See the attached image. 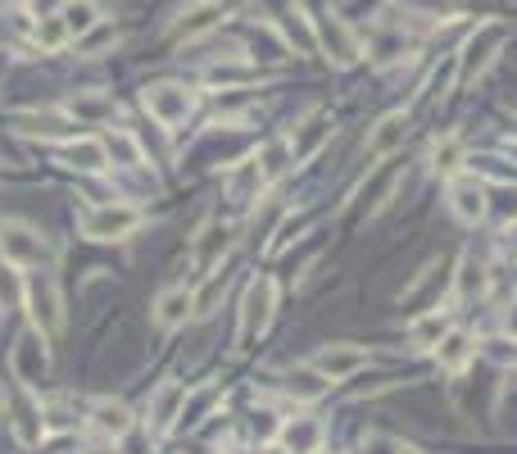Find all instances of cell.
Here are the masks:
<instances>
[{
    "label": "cell",
    "instance_id": "12",
    "mask_svg": "<svg viewBox=\"0 0 517 454\" xmlns=\"http://www.w3.org/2000/svg\"><path fill=\"white\" fill-rule=\"evenodd\" d=\"M313 32H318V46L332 50L336 64H354V60H359V41H354V32L345 28L336 14H322V19H313Z\"/></svg>",
    "mask_w": 517,
    "mask_h": 454
},
{
    "label": "cell",
    "instance_id": "11",
    "mask_svg": "<svg viewBox=\"0 0 517 454\" xmlns=\"http://www.w3.org/2000/svg\"><path fill=\"white\" fill-rule=\"evenodd\" d=\"M404 137H409V114H404V109H395V114L377 119V128L368 132V146H363V155H368V159H386V155H395V150L404 146Z\"/></svg>",
    "mask_w": 517,
    "mask_h": 454
},
{
    "label": "cell",
    "instance_id": "34",
    "mask_svg": "<svg viewBox=\"0 0 517 454\" xmlns=\"http://www.w3.org/2000/svg\"><path fill=\"white\" fill-rule=\"evenodd\" d=\"M218 14H223V10H218V5H200V10L191 14V19H186L182 28H177V37H186V41H191V37H196V32L214 28V23H218Z\"/></svg>",
    "mask_w": 517,
    "mask_h": 454
},
{
    "label": "cell",
    "instance_id": "5",
    "mask_svg": "<svg viewBox=\"0 0 517 454\" xmlns=\"http://www.w3.org/2000/svg\"><path fill=\"white\" fill-rule=\"evenodd\" d=\"M141 105L150 109V119L155 123H164V128H182V123L191 119V109H196V96H191L182 82H155V87H146Z\"/></svg>",
    "mask_w": 517,
    "mask_h": 454
},
{
    "label": "cell",
    "instance_id": "23",
    "mask_svg": "<svg viewBox=\"0 0 517 454\" xmlns=\"http://www.w3.org/2000/svg\"><path fill=\"white\" fill-rule=\"evenodd\" d=\"M477 355V346H472L468 332H445V341L436 346V359L445 373H459V368H468V359Z\"/></svg>",
    "mask_w": 517,
    "mask_h": 454
},
{
    "label": "cell",
    "instance_id": "25",
    "mask_svg": "<svg viewBox=\"0 0 517 454\" xmlns=\"http://www.w3.org/2000/svg\"><path fill=\"white\" fill-rule=\"evenodd\" d=\"M14 128H19L23 137H69L73 123L59 119V114H19V119H14Z\"/></svg>",
    "mask_w": 517,
    "mask_h": 454
},
{
    "label": "cell",
    "instance_id": "45",
    "mask_svg": "<svg viewBox=\"0 0 517 454\" xmlns=\"http://www.w3.org/2000/svg\"><path fill=\"white\" fill-rule=\"evenodd\" d=\"M209 5H223V0H209Z\"/></svg>",
    "mask_w": 517,
    "mask_h": 454
},
{
    "label": "cell",
    "instance_id": "4",
    "mask_svg": "<svg viewBox=\"0 0 517 454\" xmlns=\"http://www.w3.org/2000/svg\"><path fill=\"white\" fill-rule=\"evenodd\" d=\"M0 259L14 268H41L50 264V241L28 223H5L0 227Z\"/></svg>",
    "mask_w": 517,
    "mask_h": 454
},
{
    "label": "cell",
    "instance_id": "37",
    "mask_svg": "<svg viewBox=\"0 0 517 454\" xmlns=\"http://www.w3.org/2000/svg\"><path fill=\"white\" fill-rule=\"evenodd\" d=\"M454 78H459V60H449L445 69H440L436 78L427 82V96H431V100H436V96H445V91H449V82H454Z\"/></svg>",
    "mask_w": 517,
    "mask_h": 454
},
{
    "label": "cell",
    "instance_id": "41",
    "mask_svg": "<svg viewBox=\"0 0 517 454\" xmlns=\"http://www.w3.org/2000/svg\"><path fill=\"white\" fill-rule=\"evenodd\" d=\"M504 332L513 336V341H517V305H513V309H508V314H504Z\"/></svg>",
    "mask_w": 517,
    "mask_h": 454
},
{
    "label": "cell",
    "instance_id": "19",
    "mask_svg": "<svg viewBox=\"0 0 517 454\" xmlns=\"http://www.w3.org/2000/svg\"><path fill=\"white\" fill-rule=\"evenodd\" d=\"M264 187H268V178H264V168H259V159H245L241 168H232V178H227V191H232L236 205H254Z\"/></svg>",
    "mask_w": 517,
    "mask_h": 454
},
{
    "label": "cell",
    "instance_id": "32",
    "mask_svg": "<svg viewBox=\"0 0 517 454\" xmlns=\"http://www.w3.org/2000/svg\"><path fill=\"white\" fill-rule=\"evenodd\" d=\"M23 291H28V282L14 273V264L0 259V309H23Z\"/></svg>",
    "mask_w": 517,
    "mask_h": 454
},
{
    "label": "cell",
    "instance_id": "21",
    "mask_svg": "<svg viewBox=\"0 0 517 454\" xmlns=\"http://www.w3.org/2000/svg\"><path fill=\"white\" fill-rule=\"evenodd\" d=\"M91 427H96L105 441H118V436L132 432V414H127V405H118V400H100V405L91 409Z\"/></svg>",
    "mask_w": 517,
    "mask_h": 454
},
{
    "label": "cell",
    "instance_id": "27",
    "mask_svg": "<svg viewBox=\"0 0 517 454\" xmlns=\"http://www.w3.org/2000/svg\"><path fill=\"white\" fill-rule=\"evenodd\" d=\"M105 150H109V159L123 164V168H141V164H146V150H141V141L132 137V132H109Z\"/></svg>",
    "mask_w": 517,
    "mask_h": 454
},
{
    "label": "cell",
    "instance_id": "1",
    "mask_svg": "<svg viewBox=\"0 0 517 454\" xmlns=\"http://www.w3.org/2000/svg\"><path fill=\"white\" fill-rule=\"evenodd\" d=\"M146 223L137 205H127V200H114V205H91L78 214V232L87 241H123L132 237L137 227Z\"/></svg>",
    "mask_w": 517,
    "mask_h": 454
},
{
    "label": "cell",
    "instance_id": "26",
    "mask_svg": "<svg viewBox=\"0 0 517 454\" xmlns=\"http://www.w3.org/2000/svg\"><path fill=\"white\" fill-rule=\"evenodd\" d=\"M59 19H64L69 37H87V32L100 23V10L91 5V0H64V10H59Z\"/></svg>",
    "mask_w": 517,
    "mask_h": 454
},
{
    "label": "cell",
    "instance_id": "24",
    "mask_svg": "<svg viewBox=\"0 0 517 454\" xmlns=\"http://www.w3.org/2000/svg\"><path fill=\"white\" fill-rule=\"evenodd\" d=\"M114 114H118L114 100L91 96V91H78V96L69 100V119H78V123H109Z\"/></svg>",
    "mask_w": 517,
    "mask_h": 454
},
{
    "label": "cell",
    "instance_id": "29",
    "mask_svg": "<svg viewBox=\"0 0 517 454\" xmlns=\"http://www.w3.org/2000/svg\"><path fill=\"white\" fill-rule=\"evenodd\" d=\"M459 164H463V141L459 137H440L436 150H431V168L440 178H459Z\"/></svg>",
    "mask_w": 517,
    "mask_h": 454
},
{
    "label": "cell",
    "instance_id": "33",
    "mask_svg": "<svg viewBox=\"0 0 517 454\" xmlns=\"http://www.w3.org/2000/svg\"><path fill=\"white\" fill-rule=\"evenodd\" d=\"M64 41H69V28H64V19H55V14H50V19L37 23V46H41V50H59Z\"/></svg>",
    "mask_w": 517,
    "mask_h": 454
},
{
    "label": "cell",
    "instance_id": "20",
    "mask_svg": "<svg viewBox=\"0 0 517 454\" xmlns=\"http://www.w3.org/2000/svg\"><path fill=\"white\" fill-rule=\"evenodd\" d=\"M64 164L78 168V173H105L109 150H105V141H91V137L69 141V146H64Z\"/></svg>",
    "mask_w": 517,
    "mask_h": 454
},
{
    "label": "cell",
    "instance_id": "36",
    "mask_svg": "<svg viewBox=\"0 0 517 454\" xmlns=\"http://www.w3.org/2000/svg\"><path fill=\"white\" fill-rule=\"evenodd\" d=\"M227 291V277H209V287L196 296V314H209V309L218 305V296Z\"/></svg>",
    "mask_w": 517,
    "mask_h": 454
},
{
    "label": "cell",
    "instance_id": "40",
    "mask_svg": "<svg viewBox=\"0 0 517 454\" xmlns=\"http://www.w3.org/2000/svg\"><path fill=\"white\" fill-rule=\"evenodd\" d=\"M28 10L41 14V19H50V10H64V0H28Z\"/></svg>",
    "mask_w": 517,
    "mask_h": 454
},
{
    "label": "cell",
    "instance_id": "13",
    "mask_svg": "<svg viewBox=\"0 0 517 454\" xmlns=\"http://www.w3.org/2000/svg\"><path fill=\"white\" fill-rule=\"evenodd\" d=\"M191 314H196V291L191 287H168L164 296L155 300V327L159 332H177Z\"/></svg>",
    "mask_w": 517,
    "mask_h": 454
},
{
    "label": "cell",
    "instance_id": "35",
    "mask_svg": "<svg viewBox=\"0 0 517 454\" xmlns=\"http://www.w3.org/2000/svg\"><path fill=\"white\" fill-rule=\"evenodd\" d=\"M400 5H409V10L431 14V19H454V14L463 10V0H400Z\"/></svg>",
    "mask_w": 517,
    "mask_h": 454
},
{
    "label": "cell",
    "instance_id": "42",
    "mask_svg": "<svg viewBox=\"0 0 517 454\" xmlns=\"http://www.w3.org/2000/svg\"><path fill=\"white\" fill-rule=\"evenodd\" d=\"M400 454H422V450H418V445H400Z\"/></svg>",
    "mask_w": 517,
    "mask_h": 454
},
{
    "label": "cell",
    "instance_id": "22",
    "mask_svg": "<svg viewBox=\"0 0 517 454\" xmlns=\"http://www.w3.org/2000/svg\"><path fill=\"white\" fill-rule=\"evenodd\" d=\"M205 82L209 87H250V82H259V69L245 60H223V64H209L205 69Z\"/></svg>",
    "mask_w": 517,
    "mask_h": 454
},
{
    "label": "cell",
    "instance_id": "16",
    "mask_svg": "<svg viewBox=\"0 0 517 454\" xmlns=\"http://www.w3.org/2000/svg\"><path fill=\"white\" fill-rule=\"evenodd\" d=\"M182 405H186V386L182 382H164L150 400V427L155 432H173L177 418H182Z\"/></svg>",
    "mask_w": 517,
    "mask_h": 454
},
{
    "label": "cell",
    "instance_id": "8",
    "mask_svg": "<svg viewBox=\"0 0 517 454\" xmlns=\"http://www.w3.org/2000/svg\"><path fill=\"white\" fill-rule=\"evenodd\" d=\"M368 364H372V355L363 346H350V341H341V346H322L318 355H313V373H322L327 382H345V377L363 373Z\"/></svg>",
    "mask_w": 517,
    "mask_h": 454
},
{
    "label": "cell",
    "instance_id": "9",
    "mask_svg": "<svg viewBox=\"0 0 517 454\" xmlns=\"http://www.w3.org/2000/svg\"><path fill=\"white\" fill-rule=\"evenodd\" d=\"M449 209L463 218V223H481L490 214V200H486V182H477L472 173H459L449 178Z\"/></svg>",
    "mask_w": 517,
    "mask_h": 454
},
{
    "label": "cell",
    "instance_id": "39",
    "mask_svg": "<svg viewBox=\"0 0 517 454\" xmlns=\"http://www.w3.org/2000/svg\"><path fill=\"white\" fill-rule=\"evenodd\" d=\"M363 450H368V454H400V445H395L391 436H377V432H372V436H363Z\"/></svg>",
    "mask_w": 517,
    "mask_h": 454
},
{
    "label": "cell",
    "instance_id": "6",
    "mask_svg": "<svg viewBox=\"0 0 517 454\" xmlns=\"http://www.w3.org/2000/svg\"><path fill=\"white\" fill-rule=\"evenodd\" d=\"M273 309H277V282L273 277H254L241 300V346H250L254 336L273 323Z\"/></svg>",
    "mask_w": 517,
    "mask_h": 454
},
{
    "label": "cell",
    "instance_id": "43",
    "mask_svg": "<svg viewBox=\"0 0 517 454\" xmlns=\"http://www.w3.org/2000/svg\"><path fill=\"white\" fill-rule=\"evenodd\" d=\"M264 454H286V450H282V445H268V450H264Z\"/></svg>",
    "mask_w": 517,
    "mask_h": 454
},
{
    "label": "cell",
    "instance_id": "44",
    "mask_svg": "<svg viewBox=\"0 0 517 454\" xmlns=\"http://www.w3.org/2000/svg\"><path fill=\"white\" fill-rule=\"evenodd\" d=\"M508 155H513V159H517V141H508Z\"/></svg>",
    "mask_w": 517,
    "mask_h": 454
},
{
    "label": "cell",
    "instance_id": "30",
    "mask_svg": "<svg viewBox=\"0 0 517 454\" xmlns=\"http://www.w3.org/2000/svg\"><path fill=\"white\" fill-rule=\"evenodd\" d=\"M286 391H291L295 400H318V395L327 391V377L313 373V368H291V373H286Z\"/></svg>",
    "mask_w": 517,
    "mask_h": 454
},
{
    "label": "cell",
    "instance_id": "15",
    "mask_svg": "<svg viewBox=\"0 0 517 454\" xmlns=\"http://www.w3.org/2000/svg\"><path fill=\"white\" fill-rule=\"evenodd\" d=\"M286 141H291L295 164H304V159H313L327 141H332V119H327V114H309V119H304Z\"/></svg>",
    "mask_w": 517,
    "mask_h": 454
},
{
    "label": "cell",
    "instance_id": "3",
    "mask_svg": "<svg viewBox=\"0 0 517 454\" xmlns=\"http://www.w3.org/2000/svg\"><path fill=\"white\" fill-rule=\"evenodd\" d=\"M504 41H508V23H481V28L468 37L463 55H459V78L463 82L486 78L490 64H495L499 50H504Z\"/></svg>",
    "mask_w": 517,
    "mask_h": 454
},
{
    "label": "cell",
    "instance_id": "7",
    "mask_svg": "<svg viewBox=\"0 0 517 454\" xmlns=\"http://www.w3.org/2000/svg\"><path fill=\"white\" fill-rule=\"evenodd\" d=\"M10 368H14V382L19 386H37L41 377L50 373V355H46V336L37 332V327H28V332L14 341V355H10Z\"/></svg>",
    "mask_w": 517,
    "mask_h": 454
},
{
    "label": "cell",
    "instance_id": "10",
    "mask_svg": "<svg viewBox=\"0 0 517 454\" xmlns=\"http://www.w3.org/2000/svg\"><path fill=\"white\" fill-rule=\"evenodd\" d=\"M5 418H10L14 436H19L23 445H41V436H46V423H41V405L28 395V386H23L19 395H10V400H5Z\"/></svg>",
    "mask_w": 517,
    "mask_h": 454
},
{
    "label": "cell",
    "instance_id": "31",
    "mask_svg": "<svg viewBox=\"0 0 517 454\" xmlns=\"http://www.w3.org/2000/svg\"><path fill=\"white\" fill-rule=\"evenodd\" d=\"M218 405V386H200V391H186V405H182V418L177 423L196 427L200 418H209V409Z\"/></svg>",
    "mask_w": 517,
    "mask_h": 454
},
{
    "label": "cell",
    "instance_id": "17",
    "mask_svg": "<svg viewBox=\"0 0 517 454\" xmlns=\"http://www.w3.org/2000/svg\"><path fill=\"white\" fill-rule=\"evenodd\" d=\"M445 332H449V314L445 309H431V314L409 323V350L413 355H427V350H436L445 341Z\"/></svg>",
    "mask_w": 517,
    "mask_h": 454
},
{
    "label": "cell",
    "instance_id": "18",
    "mask_svg": "<svg viewBox=\"0 0 517 454\" xmlns=\"http://www.w3.org/2000/svg\"><path fill=\"white\" fill-rule=\"evenodd\" d=\"M227 250H232V227L209 223L205 232H200V241H196V268L200 273H214V268L223 264Z\"/></svg>",
    "mask_w": 517,
    "mask_h": 454
},
{
    "label": "cell",
    "instance_id": "2",
    "mask_svg": "<svg viewBox=\"0 0 517 454\" xmlns=\"http://www.w3.org/2000/svg\"><path fill=\"white\" fill-rule=\"evenodd\" d=\"M23 309L32 314V327L41 336H55L64 327V300H59V282L41 268V273L28 277V291H23Z\"/></svg>",
    "mask_w": 517,
    "mask_h": 454
},
{
    "label": "cell",
    "instance_id": "38",
    "mask_svg": "<svg viewBox=\"0 0 517 454\" xmlns=\"http://www.w3.org/2000/svg\"><path fill=\"white\" fill-rule=\"evenodd\" d=\"M481 287H486L481 268H477V264H463V273H459V296H472V291H481Z\"/></svg>",
    "mask_w": 517,
    "mask_h": 454
},
{
    "label": "cell",
    "instance_id": "14",
    "mask_svg": "<svg viewBox=\"0 0 517 454\" xmlns=\"http://www.w3.org/2000/svg\"><path fill=\"white\" fill-rule=\"evenodd\" d=\"M322 441H327V432H322L318 418H291L277 432V445L286 454H322Z\"/></svg>",
    "mask_w": 517,
    "mask_h": 454
},
{
    "label": "cell",
    "instance_id": "28",
    "mask_svg": "<svg viewBox=\"0 0 517 454\" xmlns=\"http://www.w3.org/2000/svg\"><path fill=\"white\" fill-rule=\"evenodd\" d=\"M254 159H259V168H264V178H268V182H277V178H282V173H286V168L295 164V155H291V141H268V146L259 150V155H254Z\"/></svg>",
    "mask_w": 517,
    "mask_h": 454
}]
</instances>
